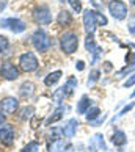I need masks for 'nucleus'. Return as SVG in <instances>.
Segmentation results:
<instances>
[{"label":"nucleus","instance_id":"nucleus-1","mask_svg":"<svg viewBox=\"0 0 135 152\" xmlns=\"http://www.w3.org/2000/svg\"><path fill=\"white\" fill-rule=\"evenodd\" d=\"M60 46H61V50H63L65 53H68V55L74 53L77 50V47H79V38H77V35H76V33H72V31H68V33H65V35H61Z\"/></svg>","mask_w":135,"mask_h":152},{"label":"nucleus","instance_id":"nucleus-2","mask_svg":"<svg viewBox=\"0 0 135 152\" xmlns=\"http://www.w3.org/2000/svg\"><path fill=\"white\" fill-rule=\"evenodd\" d=\"M32 42H33V46H35V49L39 50V52H46V50H49L50 46H52V41H50L49 35L44 30H36L33 33Z\"/></svg>","mask_w":135,"mask_h":152},{"label":"nucleus","instance_id":"nucleus-3","mask_svg":"<svg viewBox=\"0 0 135 152\" xmlns=\"http://www.w3.org/2000/svg\"><path fill=\"white\" fill-rule=\"evenodd\" d=\"M76 86H77V78L76 77H69L68 82H66V85L58 88L57 91L52 94V99L55 100V102H61V100H65V97H68V96L72 94V91H74Z\"/></svg>","mask_w":135,"mask_h":152},{"label":"nucleus","instance_id":"nucleus-4","mask_svg":"<svg viewBox=\"0 0 135 152\" xmlns=\"http://www.w3.org/2000/svg\"><path fill=\"white\" fill-rule=\"evenodd\" d=\"M19 66H21V69L25 71V72L36 71V69H38V60H36V57H35V53H33V52L22 53L21 58H19Z\"/></svg>","mask_w":135,"mask_h":152},{"label":"nucleus","instance_id":"nucleus-5","mask_svg":"<svg viewBox=\"0 0 135 152\" xmlns=\"http://www.w3.org/2000/svg\"><path fill=\"white\" fill-rule=\"evenodd\" d=\"M109 11L118 20H123L127 16V7H126L124 2H121V0H112L109 3Z\"/></svg>","mask_w":135,"mask_h":152},{"label":"nucleus","instance_id":"nucleus-6","mask_svg":"<svg viewBox=\"0 0 135 152\" xmlns=\"http://www.w3.org/2000/svg\"><path fill=\"white\" fill-rule=\"evenodd\" d=\"M83 25H85V30L90 33V35H93L94 30H96V27L99 25L98 22V13L93 10H87L85 13H83Z\"/></svg>","mask_w":135,"mask_h":152},{"label":"nucleus","instance_id":"nucleus-7","mask_svg":"<svg viewBox=\"0 0 135 152\" xmlns=\"http://www.w3.org/2000/svg\"><path fill=\"white\" fill-rule=\"evenodd\" d=\"M0 27H5V28H10L13 33H22L25 30V24L21 19L16 18H8V19H2L0 20Z\"/></svg>","mask_w":135,"mask_h":152},{"label":"nucleus","instance_id":"nucleus-8","mask_svg":"<svg viewBox=\"0 0 135 152\" xmlns=\"http://www.w3.org/2000/svg\"><path fill=\"white\" fill-rule=\"evenodd\" d=\"M33 18L38 24L41 25H47L50 24V20H52V14H50V10L47 7H38L35 10V13H33Z\"/></svg>","mask_w":135,"mask_h":152},{"label":"nucleus","instance_id":"nucleus-9","mask_svg":"<svg viewBox=\"0 0 135 152\" xmlns=\"http://www.w3.org/2000/svg\"><path fill=\"white\" fill-rule=\"evenodd\" d=\"M0 74H2L3 78H7V80H16L19 77V71L14 64H11L7 61V63H3L0 66Z\"/></svg>","mask_w":135,"mask_h":152},{"label":"nucleus","instance_id":"nucleus-10","mask_svg":"<svg viewBox=\"0 0 135 152\" xmlns=\"http://www.w3.org/2000/svg\"><path fill=\"white\" fill-rule=\"evenodd\" d=\"M85 47H87V50L90 53H93L94 55V58H93V64L98 61V58H99V55H101V47H98L96 46V42H94V38H93V35H90L88 33V36H87V39H85Z\"/></svg>","mask_w":135,"mask_h":152},{"label":"nucleus","instance_id":"nucleus-11","mask_svg":"<svg viewBox=\"0 0 135 152\" xmlns=\"http://www.w3.org/2000/svg\"><path fill=\"white\" fill-rule=\"evenodd\" d=\"M19 107V100L14 99V97H7L2 100V104H0V108H2V111H5V113H14L16 110H18Z\"/></svg>","mask_w":135,"mask_h":152},{"label":"nucleus","instance_id":"nucleus-12","mask_svg":"<svg viewBox=\"0 0 135 152\" xmlns=\"http://www.w3.org/2000/svg\"><path fill=\"white\" fill-rule=\"evenodd\" d=\"M0 141L3 144H11L14 141V130L11 126L0 127Z\"/></svg>","mask_w":135,"mask_h":152},{"label":"nucleus","instance_id":"nucleus-13","mask_svg":"<svg viewBox=\"0 0 135 152\" xmlns=\"http://www.w3.org/2000/svg\"><path fill=\"white\" fill-rule=\"evenodd\" d=\"M77 126H79V121L72 118V119H69L65 124V127L61 129V133H63L66 138H72L76 135V132H77Z\"/></svg>","mask_w":135,"mask_h":152},{"label":"nucleus","instance_id":"nucleus-14","mask_svg":"<svg viewBox=\"0 0 135 152\" xmlns=\"http://www.w3.org/2000/svg\"><path fill=\"white\" fill-rule=\"evenodd\" d=\"M90 149H91L93 152H98L99 149H102V151H107V148H105V143H104V137L101 133H98V135H94V137L91 138V141H90Z\"/></svg>","mask_w":135,"mask_h":152},{"label":"nucleus","instance_id":"nucleus-15","mask_svg":"<svg viewBox=\"0 0 135 152\" xmlns=\"http://www.w3.org/2000/svg\"><path fill=\"white\" fill-rule=\"evenodd\" d=\"M50 152H71L72 151V146L69 143H65L63 140H57L54 141L52 146H49Z\"/></svg>","mask_w":135,"mask_h":152},{"label":"nucleus","instance_id":"nucleus-16","mask_svg":"<svg viewBox=\"0 0 135 152\" xmlns=\"http://www.w3.org/2000/svg\"><path fill=\"white\" fill-rule=\"evenodd\" d=\"M19 94H21V97H32L33 94H35V85L30 82H25V83H22V86L19 89Z\"/></svg>","mask_w":135,"mask_h":152},{"label":"nucleus","instance_id":"nucleus-17","mask_svg":"<svg viewBox=\"0 0 135 152\" xmlns=\"http://www.w3.org/2000/svg\"><path fill=\"white\" fill-rule=\"evenodd\" d=\"M57 22H58V25H61V27L71 25V22H72L71 13H69V11H66V10L60 11V13H58V18H57Z\"/></svg>","mask_w":135,"mask_h":152},{"label":"nucleus","instance_id":"nucleus-18","mask_svg":"<svg viewBox=\"0 0 135 152\" xmlns=\"http://www.w3.org/2000/svg\"><path fill=\"white\" fill-rule=\"evenodd\" d=\"M112 143L115 146H124L127 143V138H126V133L123 130H116L113 133V138H112Z\"/></svg>","mask_w":135,"mask_h":152},{"label":"nucleus","instance_id":"nucleus-19","mask_svg":"<svg viewBox=\"0 0 135 152\" xmlns=\"http://www.w3.org/2000/svg\"><path fill=\"white\" fill-rule=\"evenodd\" d=\"M90 104H91V100H90L88 96H82V99L79 100V105H77V111L82 115H85L90 108Z\"/></svg>","mask_w":135,"mask_h":152},{"label":"nucleus","instance_id":"nucleus-20","mask_svg":"<svg viewBox=\"0 0 135 152\" xmlns=\"http://www.w3.org/2000/svg\"><path fill=\"white\" fill-rule=\"evenodd\" d=\"M60 78H61V71H55V72H50V74L44 78V83H46L47 86H52L60 80Z\"/></svg>","mask_w":135,"mask_h":152},{"label":"nucleus","instance_id":"nucleus-21","mask_svg":"<svg viewBox=\"0 0 135 152\" xmlns=\"http://www.w3.org/2000/svg\"><path fill=\"white\" fill-rule=\"evenodd\" d=\"M65 107H61V108H58L57 111H55L54 115H50L49 118H47V121H46V126H50V124H54V122H57V121H60L61 118H63V113H65Z\"/></svg>","mask_w":135,"mask_h":152},{"label":"nucleus","instance_id":"nucleus-22","mask_svg":"<svg viewBox=\"0 0 135 152\" xmlns=\"http://www.w3.org/2000/svg\"><path fill=\"white\" fill-rule=\"evenodd\" d=\"M99 113H101V111H99L98 107H93V108H88V111L85 113V116H87V119H88V121H93L94 118H98V116H99Z\"/></svg>","mask_w":135,"mask_h":152},{"label":"nucleus","instance_id":"nucleus-23","mask_svg":"<svg viewBox=\"0 0 135 152\" xmlns=\"http://www.w3.org/2000/svg\"><path fill=\"white\" fill-rule=\"evenodd\" d=\"M39 143H36V141H32V143H29L25 146L24 149H22V152H39Z\"/></svg>","mask_w":135,"mask_h":152},{"label":"nucleus","instance_id":"nucleus-24","mask_svg":"<svg viewBox=\"0 0 135 152\" xmlns=\"http://www.w3.org/2000/svg\"><path fill=\"white\" fill-rule=\"evenodd\" d=\"M68 3L71 5V8L76 11V13H80L82 11V3H80V0H66Z\"/></svg>","mask_w":135,"mask_h":152},{"label":"nucleus","instance_id":"nucleus-25","mask_svg":"<svg viewBox=\"0 0 135 152\" xmlns=\"http://www.w3.org/2000/svg\"><path fill=\"white\" fill-rule=\"evenodd\" d=\"M33 111H35V108L33 107H25L24 110H22V115H21V119H29V118H32Z\"/></svg>","mask_w":135,"mask_h":152},{"label":"nucleus","instance_id":"nucleus-26","mask_svg":"<svg viewBox=\"0 0 135 152\" xmlns=\"http://www.w3.org/2000/svg\"><path fill=\"white\" fill-rule=\"evenodd\" d=\"M99 74L101 72L98 71V69H94L91 74H90V78H88V86H91V85H94V82H98L99 80Z\"/></svg>","mask_w":135,"mask_h":152},{"label":"nucleus","instance_id":"nucleus-27","mask_svg":"<svg viewBox=\"0 0 135 152\" xmlns=\"http://www.w3.org/2000/svg\"><path fill=\"white\" fill-rule=\"evenodd\" d=\"M8 47H10L8 38H7V36H0V52H5Z\"/></svg>","mask_w":135,"mask_h":152},{"label":"nucleus","instance_id":"nucleus-28","mask_svg":"<svg viewBox=\"0 0 135 152\" xmlns=\"http://www.w3.org/2000/svg\"><path fill=\"white\" fill-rule=\"evenodd\" d=\"M132 108H134V102H132V104H129L127 107H124V108L121 110V113H118V115H116V116L113 118V121H115V119H118V118H121V116H124V115L127 113V111H131Z\"/></svg>","mask_w":135,"mask_h":152},{"label":"nucleus","instance_id":"nucleus-29","mask_svg":"<svg viewBox=\"0 0 135 152\" xmlns=\"http://www.w3.org/2000/svg\"><path fill=\"white\" fill-rule=\"evenodd\" d=\"M132 85H135V74L131 75V77H129L127 80L124 82V88H131Z\"/></svg>","mask_w":135,"mask_h":152},{"label":"nucleus","instance_id":"nucleus-30","mask_svg":"<svg viewBox=\"0 0 135 152\" xmlns=\"http://www.w3.org/2000/svg\"><path fill=\"white\" fill-rule=\"evenodd\" d=\"M126 63L127 64H135V52H131L126 57Z\"/></svg>","mask_w":135,"mask_h":152},{"label":"nucleus","instance_id":"nucleus-31","mask_svg":"<svg viewBox=\"0 0 135 152\" xmlns=\"http://www.w3.org/2000/svg\"><path fill=\"white\" fill-rule=\"evenodd\" d=\"M98 22H99V25H107L105 16H104V14H101V13H98Z\"/></svg>","mask_w":135,"mask_h":152},{"label":"nucleus","instance_id":"nucleus-32","mask_svg":"<svg viewBox=\"0 0 135 152\" xmlns=\"http://www.w3.org/2000/svg\"><path fill=\"white\" fill-rule=\"evenodd\" d=\"M104 119H105V116H102V118H98V119H93V121H90V122H91V126L96 127V126H99V124H102V122H104Z\"/></svg>","mask_w":135,"mask_h":152},{"label":"nucleus","instance_id":"nucleus-33","mask_svg":"<svg viewBox=\"0 0 135 152\" xmlns=\"http://www.w3.org/2000/svg\"><path fill=\"white\" fill-rule=\"evenodd\" d=\"M76 67H77L79 71H83V69H85V64H83V61H77V63H76Z\"/></svg>","mask_w":135,"mask_h":152},{"label":"nucleus","instance_id":"nucleus-34","mask_svg":"<svg viewBox=\"0 0 135 152\" xmlns=\"http://www.w3.org/2000/svg\"><path fill=\"white\" fill-rule=\"evenodd\" d=\"M3 122H5V115L2 113V108H0V126H2Z\"/></svg>","mask_w":135,"mask_h":152},{"label":"nucleus","instance_id":"nucleus-35","mask_svg":"<svg viewBox=\"0 0 135 152\" xmlns=\"http://www.w3.org/2000/svg\"><path fill=\"white\" fill-rule=\"evenodd\" d=\"M129 31H131V33H134V35H135V27H131V28H129Z\"/></svg>","mask_w":135,"mask_h":152},{"label":"nucleus","instance_id":"nucleus-36","mask_svg":"<svg viewBox=\"0 0 135 152\" xmlns=\"http://www.w3.org/2000/svg\"><path fill=\"white\" fill-rule=\"evenodd\" d=\"M129 2H131V5H135V0H129Z\"/></svg>","mask_w":135,"mask_h":152},{"label":"nucleus","instance_id":"nucleus-37","mask_svg":"<svg viewBox=\"0 0 135 152\" xmlns=\"http://www.w3.org/2000/svg\"><path fill=\"white\" fill-rule=\"evenodd\" d=\"M132 97H135V91H134V93H132Z\"/></svg>","mask_w":135,"mask_h":152},{"label":"nucleus","instance_id":"nucleus-38","mask_svg":"<svg viewBox=\"0 0 135 152\" xmlns=\"http://www.w3.org/2000/svg\"><path fill=\"white\" fill-rule=\"evenodd\" d=\"M60 2H65V0H60Z\"/></svg>","mask_w":135,"mask_h":152}]
</instances>
